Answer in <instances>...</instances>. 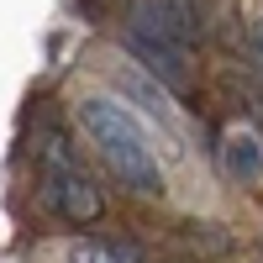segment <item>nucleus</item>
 Instances as JSON below:
<instances>
[{
  "instance_id": "nucleus-1",
  "label": "nucleus",
  "mask_w": 263,
  "mask_h": 263,
  "mask_svg": "<svg viewBox=\"0 0 263 263\" xmlns=\"http://www.w3.org/2000/svg\"><path fill=\"white\" fill-rule=\"evenodd\" d=\"M79 126L100 147V158L116 174V184H126L132 195H163V168L147 147V132L132 121L126 105L90 95V100H79Z\"/></svg>"
},
{
  "instance_id": "nucleus-2",
  "label": "nucleus",
  "mask_w": 263,
  "mask_h": 263,
  "mask_svg": "<svg viewBox=\"0 0 263 263\" xmlns=\"http://www.w3.org/2000/svg\"><path fill=\"white\" fill-rule=\"evenodd\" d=\"M42 205L53 216H63V221H74V227H90L100 216V190L90 184V174H84L74 158H63L53 147L48 163H42Z\"/></svg>"
},
{
  "instance_id": "nucleus-3",
  "label": "nucleus",
  "mask_w": 263,
  "mask_h": 263,
  "mask_svg": "<svg viewBox=\"0 0 263 263\" xmlns=\"http://www.w3.org/2000/svg\"><path fill=\"white\" fill-rule=\"evenodd\" d=\"M126 48L137 53V58L147 63V74L163 79L168 90H190V84H195V74H190V53H184V48H174V42L153 37V32H142V27L126 32Z\"/></svg>"
},
{
  "instance_id": "nucleus-4",
  "label": "nucleus",
  "mask_w": 263,
  "mask_h": 263,
  "mask_svg": "<svg viewBox=\"0 0 263 263\" xmlns=\"http://www.w3.org/2000/svg\"><path fill=\"white\" fill-rule=\"evenodd\" d=\"M132 27H142V32H153V37H163V42L190 53V42L200 37V16H195V0H147Z\"/></svg>"
},
{
  "instance_id": "nucleus-5",
  "label": "nucleus",
  "mask_w": 263,
  "mask_h": 263,
  "mask_svg": "<svg viewBox=\"0 0 263 263\" xmlns=\"http://www.w3.org/2000/svg\"><path fill=\"white\" fill-rule=\"evenodd\" d=\"M221 168L237 184H258L263 179V142L253 137V132H232V137L221 142Z\"/></svg>"
},
{
  "instance_id": "nucleus-6",
  "label": "nucleus",
  "mask_w": 263,
  "mask_h": 263,
  "mask_svg": "<svg viewBox=\"0 0 263 263\" xmlns=\"http://www.w3.org/2000/svg\"><path fill=\"white\" fill-rule=\"evenodd\" d=\"M121 90H126V95H137V100H142V105H147V111L158 116L163 126H174V111H168L163 90H153V84H147V79H137V74H121Z\"/></svg>"
},
{
  "instance_id": "nucleus-7",
  "label": "nucleus",
  "mask_w": 263,
  "mask_h": 263,
  "mask_svg": "<svg viewBox=\"0 0 263 263\" xmlns=\"http://www.w3.org/2000/svg\"><path fill=\"white\" fill-rule=\"evenodd\" d=\"M258 63H263V27H258Z\"/></svg>"
}]
</instances>
